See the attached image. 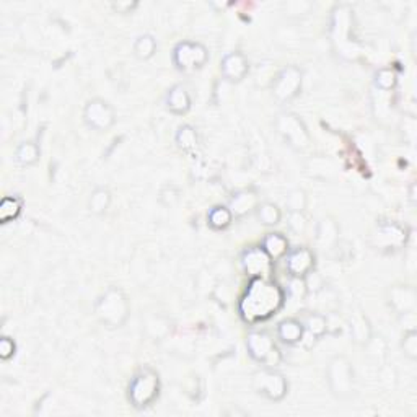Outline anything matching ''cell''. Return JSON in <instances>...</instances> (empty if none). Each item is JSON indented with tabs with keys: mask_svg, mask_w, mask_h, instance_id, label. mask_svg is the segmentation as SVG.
<instances>
[{
	"mask_svg": "<svg viewBox=\"0 0 417 417\" xmlns=\"http://www.w3.org/2000/svg\"><path fill=\"white\" fill-rule=\"evenodd\" d=\"M251 385H253V390L259 396L266 398L269 401H282L288 390V383L282 373L269 367H264L261 370L254 372Z\"/></svg>",
	"mask_w": 417,
	"mask_h": 417,
	"instance_id": "4",
	"label": "cell"
},
{
	"mask_svg": "<svg viewBox=\"0 0 417 417\" xmlns=\"http://www.w3.org/2000/svg\"><path fill=\"white\" fill-rule=\"evenodd\" d=\"M284 302H286V292L279 287V284L272 282L271 279L256 277L248 284V288L240 300L238 310L246 323L256 325L276 315L284 306Z\"/></svg>",
	"mask_w": 417,
	"mask_h": 417,
	"instance_id": "1",
	"label": "cell"
},
{
	"mask_svg": "<svg viewBox=\"0 0 417 417\" xmlns=\"http://www.w3.org/2000/svg\"><path fill=\"white\" fill-rule=\"evenodd\" d=\"M83 121L93 131H108L115 124L116 115L113 106L101 98H93L85 104Z\"/></svg>",
	"mask_w": 417,
	"mask_h": 417,
	"instance_id": "7",
	"label": "cell"
},
{
	"mask_svg": "<svg viewBox=\"0 0 417 417\" xmlns=\"http://www.w3.org/2000/svg\"><path fill=\"white\" fill-rule=\"evenodd\" d=\"M303 334H305V326H303L302 321L295 318L282 320L277 325V338L287 345H295L300 343Z\"/></svg>",
	"mask_w": 417,
	"mask_h": 417,
	"instance_id": "15",
	"label": "cell"
},
{
	"mask_svg": "<svg viewBox=\"0 0 417 417\" xmlns=\"http://www.w3.org/2000/svg\"><path fill=\"white\" fill-rule=\"evenodd\" d=\"M302 87V72L300 69L286 67L281 74L277 75L272 83V93L279 101H288V99L295 98Z\"/></svg>",
	"mask_w": 417,
	"mask_h": 417,
	"instance_id": "9",
	"label": "cell"
},
{
	"mask_svg": "<svg viewBox=\"0 0 417 417\" xmlns=\"http://www.w3.org/2000/svg\"><path fill=\"white\" fill-rule=\"evenodd\" d=\"M40 147L35 142H23V144L18 145L15 152V160L17 163L23 165V167H30V165H35L40 160Z\"/></svg>",
	"mask_w": 417,
	"mask_h": 417,
	"instance_id": "22",
	"label": "cell"
},
{
	"mask_svg": "<svg viewBox=\"0 0 417 417\" xmlns=\"http://www.w3.org/2000/svg\"><path fill=\"white\" fill-rule=\"evenodd\" d=\"M402 349L407 357L416 360L417 359V333L416 329L407 331L404 334V341H402Z\"/></svg>",
	"mask_w": 417,
	"mask_h": 417,
	"instance_id": "28",
	"label": "cell"
},
{
	"mask_svg": "<svg viewBox=\"0 0 417 417\" xmlns=\"http://www.w3.org/2000/svg\"><path fill=\"white\" fill-rule=\"evenodd\" d=\"M23 211V199L20 196H6L0 201V224H8L18 219Z\"/></svg>",
	"mask_w": 417,
	"mask_h": 417,
	"instance_id": "18",
	"label": "cell"
},
{
	"mask_svg": "<svg viewBox=\"0 0 417 417\" xmlns=\"http://www.w3.org/2000/svg\"><path fill=\"white\" fill-rule=\"evenodd\" d=\"M256 215H258V219L263 225L274 227L281 222L282 211L274 202H261L256 207Z\"/></svg>",
	"mask_w": 417,
	"mask_h": 417,
	"instance_id": "19",
	"label": "cell"
},
{
	"mask_svg": "<svg viewBox=\"0 0 417 417\" xmlns=\"http://www.w3.org/2000/svg\"><path fill=\"white\" fill-rule=\"evenodd\" d=\"M258 206L259 197L254 189H241V191H236L229 202V208L231 214H234V219L235 217H238V219L246 217L253 211H256Z\"/></svg>",
	"mask_w": 417,
	"mask_h": 417,
	"instance_id": "13",
	"label": "cell"
},
{
	"mask_svg": "<svg viewBox=\"0 0 417 417\" xmlns=\"http://www.w3.org/2000/svg\"><path fill=\"white\" fill-rule=\"evenodd\" d=\"M261 248L266 251L272 261L286 258L288 251H291V248H288V240L282 234H268L264 236Z\"/></svg>",
	"mask_w": 417,
	"mask_h": 417,
	"instance_id": "16",
	"label": "cell"
},
{
	"mask_svg": "<svg viewBox=\"0 0 417 417\" xmlns=\"http://www.w3.org/2000/svg\"><path fill=\"white\" fill-rule=\"evenodd\" d=\"M174 142L183 152H194L199 145V136L193 126L184 124L178 129L174 136Z\"/></svg>",
	"mask_w": 417,
	"mask_h": 417,
	"instance_id": "20",
	"label": "cell"
},
{
	"mask_svg": "<svg viewBox=\"0 0 417 417\" xmlns=\"http://www.w3.org/2000/svg\"><path fill=\"white\" fill-rule=\"evenodd\" d=\"M95 311L103 325L110 328H121L129 316V302L121 288L111 287L98 298Z\"/></svg>",
	"mask_w": 417,
	"mask_h": 417,
	"instance_id": "2",
	"label": "cell"
},
{
	"mask_svg": "<svg viewBox=\"0 0 417 417\" xmlns=\"http://www.w3.org/2000/svg\"><path fill=\"white\" fill-rule=\"evenodd\" d=\"M246 348H248V354L256 362L263 363L264 367L274 368L282 362L281 350H279L271 336L268 333H263V331L250 333L248 339H246Z\"/></svg>",
	"mask_w": 417,
	"mask_h": 417,
	"instance_id": "5",
	"label": "cell"
},
{
	"mask_svg": "<svg viewBox=\"0 0 417 417\" xmlns=\"http://www.w3.org/2000/svg\"><path fill=\"white\" fill-rule=\"evenodd\" d=\"M111 204V193L106 188H98L95 189L90 196L88 201V208L90 212H93L95 215H103L108 211Z\"/></svg>",
	"mask_w": 417,
	"mask_h": 417,
	"instance_id": "21",
	"label": "cell"
},
{
	"mask_svg": "<svg viewBox=\"0 0 417 417\" xmlns=\"http://www.w3.org/2000/svg\"><path fill=\"white\" fill-rule=\"evenodd\" d=\"M207 60L208 51L201 42L181 41L173 49V64L181 72H194L202 69Z\"/></svg>",
	"mask_w": 417,
	"mask_h": 417,
	"instance_id": "6",
	"label": "cell"
},
{
	"mask_svg": "<svg viewBox=\"0 0 417 417\" xmlns=\"http://www.w3.org/2000/svg\"><path fill=\"white\" fill-rule=\"evenodd\" d=\"M286 206L291 212H302L306 206L305 193L300 191V189H297V191L291 193V196H288L287 201H286Z\"/></svg>",
	"mask_w": 417,
	"mask_h": 417,
	"instance_id": "27",
	"label": "cell"
},
{
	"mask_svg": "<svg viewBox=\"0 0 417 417\" xmlns=\"http://www.w3.org/2000/svg\"><path fill=\"white\" fill-rule=\"evenodd\" d=\"M329 385L336 396L344 398L352 390V370L344 357H336L329 367Z\"/></svg>",
	"mask_w": 417,
	"mask_h": 417,
	"instance_id": "11",
	"label": "cell"
},
{
	"mask_svg": "<svg viewBox=\"0 0 417 417\" xmlns=\"http://www.w3.org/2000/svg\"><path fill=\"white\" fill-rule=\"evenodd\" d=\"M156 51V41L152 35H142L134 42V54L137 59L147 60L155 54Z\"/></svg>",
	"mask_w": 417,
	"mask_h": 417,
	"instance_id": "23",
	"label": "cell"
},
{
	"mask_svg": "<svg viewBox=\"0 0 417 417\" xmlns=\"http://www.w3.org/2000/svg\"><path fill=\"white\" fill-rule=\"evenodd\" d=\"M167 108L170 113L177 116H183L191 110V97H189L188 90L183 85H174L170 88L167 95Z\"/></svg>",
	"mask_w": 417,
	"mask_h": 417,
	"instance_id": "14",
	"label": "cell"
},
{
	"mask_svg": "<svg viewBox=\"0 0 417 417\" xmlns=\"http://www.w3.org/2000/svg\"><path fill=\"white\" fill-rule=\"evenodd\" d=\"M15 352H17L15 341L8 338V336H3V338L0 339V359L10 360L13 355H15Z\"/></svg>",
	"mask_w": 417,
	"mask_h": 417,
	"instance_id": "29",
	"label": "cell"
},
{
	"mask_svg": "<svg viewBox=\"0 0 417 417\" xmlns=\"http://www.w3.org/2000/svg\"><path fill=\"white\" fill-rule=\"evenodd\" d=\"M286 266L292 279H306L315 269V254L305 246H298L287 253Z\"/></svg>",
	"mask_w": 417,
	"mask_h": 417,
	"instance_id": "10",
	"label": "cell"
},
{
	"mask_svg": "<svg viewBox=\"0 0 417 417\" xmlns=\"http://www.w3.org/2000/svg\"><path fill=\"white\" fill-rule=\"evenodd\" d=\"M160 377L154 368L144 367L132 377L127 388V395H129L131 404L136 409H145L154 404L156 398L160 395Z\"/></svg>",
	"mask_w": 417,
	"mask_h": 417,
	"instance_id": "3",
	"label": "cell"
},
{
	"mask_svg": "<svg viewBox=\"0 0 417 417\" xmlns=\"http://www.w3.org/2000/svg\"><path fill=\"white\" fill-rule=\"evenodd\" d=\"M234 222V214L227 206H214L207 214V224L212 230H227Z\"/></svg>",
	"mask_w": 417,
	"mask_h": 417,
	"instance_id": "17",
	"label": "cell"
},
{
	"mask_svg": "<svg viewBox=\"0 0 417 417\" xmlns=\"http://www.w3.org/2000/svg\"><path fill=\"white\" fill-rule=\"evenodd\" d=\"M396 83H398V75L391 67H383L378 70L375 75V85L380 90H385V92L395 88Z\"/></svg>",
	"mask_w": 417,
	"mask_h": 417,
	"instance_id": "25",
	"label": "cell"
},
{
	"mask_svg": "<svg viewBox=\"0 0 417 417\" xmlns=\"http://www.w3.org/2000/svg\"><path fill=\"white\" fill-rule=\"evenodd\" d=\"M222 75L229 80V82H241L246 77L250 70V63L245 58L243 52H230L222 59L220 65Z\"/></svg>",
	"mask_w": 417,
	"mask_h": 417,
	"instance_id": "12",
	"label": "cell"
},
{
	"mask_svg": "<svg viewBox=\"0 0 417 417\" xmlns=\"http://www.w3.org/2000/svg\"><path fill=\"white\" fill-rule=\"evenodd\" d=\"M303 326H305V331H308L315 339L323 338L328 333V320L320 313H311Z\"/></svg>",
	"mask_w": 417,
	"mask_h": 417,
	"instance_id": "24",
	"label": "cell"
},
{
	"mask_svg": "<svg viewBox=\"0 0 417 417\" xmlns=\"http://www.w3.org/2000/svg\"><path fill=\"white\" fill-rule=\"evenodd\" d=\"M350 333H352L355 343L363 344L365 341L370 338V326H368V321L365 320L363 316L355 318L352 323H350Z\"/></svg>",
	"mask_w": 417,
	"mask_h": 417,
	"instance_id": "26",
	"label": "cell"
},
{
	"mask_svg": "<svg viewBox=\"0 0 417 417\" xmlns=\"http://www.w3.org/2000/svg\"><path fill=\"white\" fill-rule=\"evenodd\" d=\"M241 266L251 279H269L272 272V259L263 248H248L241 254Z\"/></svg>",
	"mask_w": 417,
	"mask_h": 417,
	"instance_id": "8",
	"label": "cell"
}]
</instances>
